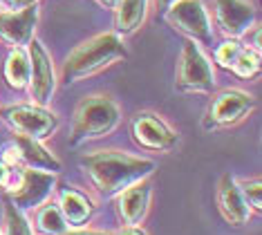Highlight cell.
Returning <instances> with one entry per match:
<instances>
[{"instance_id":"6da1fadb","label":"cell","mask_w":262,"mask_h":235,"mask_svg":"<svg viewBox=\"0 0 262 235\" xmlns=\"http://www.w3.org/2000/svg\"><path fill=\"white\" fill-rule=\"evenodd\" d=\"M81 166L90 175L92 184L97 186L101 195L110 197L126 190L130 184L141 182L146 175H150L155 161L139 159V157L126 153H117V150H105V153L81 157Z\"/></svg>"},{"instance_id":"7a4b0ae2","label":"cell","mask_w":262,"mask_h":235,"mask_svg":"<svg viewBox=\"0 0 262 235\" xmlns=\"http://www.w3.org/2000/svg\"><path fill=\"white\" fill-rule=\"evenodd\" d=\"M123 56H126V50H123L117 34L94 36L88 43L79 45L68 56V61L63 65V78L68 83H74L83 76L103 70L105 65H110L112 61L123 58Z\"/></svg>"},{"instance_id":"3957f363","label":"cell","mask_w":262,"mask_h":235,"mask_svg":"<svg viewBox=\"0 0 262 235\" xmlns=\"http://www.w3.org/2000/svg\"><path fill=\"white\" fill-rule=\"evenodd\" d=\"M119 123V108L108 96H88L81 101L74 114V128L70 143H81L88 139H97L115 130Z\"/></svg>"},{"instance_id":"277c9868","label":"cell","mask_w":262,"mask_h":235,"mask_svg":"<svg viewBox=\"0 0 262 235\" xmlns=\"http://www.w3.org/2000/svg\"><path fill=\"white\" fill-rule=\"evenodd\" d=\"M213 83H215L213 81V70L206 56L195 45V40H188L182 47L180 58H177L175 86L184 92H211Z\"/></svg>"},{"instance_id":"5b68a950","label":"cell","mask_w":262,"mask_h":235,"mask_svg":"<svg viewBox=\"0 0 262 235\" xmlns=\"http://www.w3.org/2000/svg\"><path fill=\"white\" fill-rule=\"evenodd\" d=\"M3 117L18 135L36 141L50 137L58 125L54 114L43 110L40 105H11L3 110Z\"/></svg>"},{"instance_id":"8992f818","label":"cell","mask_w":262,"mask_h":235,"mask_svg":"<svg viewBox=\"0 0 262 235\" xmlns=\"http://www.w3.org/2000/svg\"><path fill=\"white\" fill-rule=\"evenodd\" d=\"M166 20L193 40L211 43V23L200 0H177L168 7Z\"/></svg>"},{"instance_id":"52a82bcc","label":"cell","mask_w":262,"mask_h":235,"mask_svg":"<svg viewBox=\"0 0 262 235\" xmlns=\"http://www.w3.org/2000/svg\"><path fill=\"white\" fill-rule=\"evenodd\" d=\"M29 92L38 105H45L54 94V70L50 56L38 40H29Z\"/></svg>"},{"instance_id":"ba28073f","label":"cell","mask_w":262,"mask_h":235,"mask_svg":"<svg viewBox=\"0 0 262 235\" xmlns=\"http://www.w3.org/2000/svg\"><path fill=\"white\" fill-rule=\"evenodd\" d=\"M253 108V96L240 90H226L213 99L211 108L206 112V128H215V125H229L240 121L247 112Z\"/></svg>"},{"instance_id":"9c48e42d","label":"cell","mask_w":262,"mask_h":235,"mask_svg":"<svg viewBox=\"0 0 262 235\" xmlns=\"http://www.w3.org/2000/svg\"><path fill=\"white\" fill-rule=\"evenodd\" d=\"M133 135L137 143H141L144 148L150 150H166L172 148L177 141V135L166 125L162 119H157L155 114H137L133 119Z\"/></svg>"},{"instance_id":"30bf717a","label":"cell","mask_w":262,"mask_h":235,"mask_svg":"<svg viewBox=\"0 0 262 235\" xmlns=\"http://www.w3.org/2000/svg\"><path fill=\"white\" fill-rule=\"evenodd\" d=\"M36 20H38L36 5L23 11H0V38L16 47L27 45L34 36Z\"/></svg>"},{"instance_id":"8fae6325","label":"cell","mask_w":262,"mask_h":235,"mask_svg":"<svg viewBox=\"0 0 262 235\" xmlns=\"http://www.w3.org/2000/svg\"><path fill=\"white\" fill-rule=\"evenodd\" d=\"M54 173H43L38 168H27L23 170V184L18 193H14V204L23 208H32L38 206L47 195L54 188Z\"/></svg>"},{"instance_id":"7c38bea8","label":"cell","mask_w":262,"mask_h":235,"mask_svg":"<svg viewBox=\"0 0 262 235\" xmlns=\"http://www.w3.org/2000/svg\"><path fill=\"white\" fill-rule=\"evenodd\" d=\"M7 157L11 161L20 159L25 161L29 168H38V170H61V161L56 159V157H52V153H47V150L40 146L36 139H29V137H23L18 135L14 141L7 146Z\"/></svg>"},{"instance_id":"4fadbf2b","label":"cell","mask_w":262,"mask_h":235,"mask_svg":"<svg viewBox=\"0 0 262 235\" xmlns=\"http://www.w3.org/2000/svg\"><path fill=\"white\" fill-rule=\"evenodd\" d=\"M217 206L220 213L226 222H231L233 226H242L249 220V204L244 200L240 186L235 184V179L231 175H224L217 184Z\"/></svg>"},{"instance_id":"5bb4252c","label":"cell","mask_w":262,"mask_h":235,"mask_svg":"<svg viewBox=\"0 0 262 235\" xmlns=\"http://www.w3.org/2000/svg\"><path fill=\"white\" fill-rule=\"evenodd\" d=\"M215 16L224 34L240 36L253 23V7L244 0H215Z\"/></svg>"},{"instance_id":"9a60e30c","label":"cell","mask_w":262,"mask_h":235,"mask_svg":"<svg viewBox=\"0 0 262 235\" xmlns=\"http://www.w3.org/2000/svg\"><path fill=\"white\" fill-rule=\"evenodd\" d=\"M148 204H150V184L148 182H135L126 190H121L119 197V215L128 226H137L144 220Z\"/></svg>"},{"instance_id":"2e32d148","label":"cell","mask_w":262,"mask_h":235,"mask_svg":"<svg viewBox=\"0 0 262 235\" xmlns=\"http://www.w3.org/2000/svg\"><path fill=\"white\" fill-rule=\"evenodd\" d=\"M61 213L65 222L74 226H81L83 222L92 215V204L85 195H81L79 190L74 188H65L61 193Z\"/></svg>"},{"instance_id":"e0dca14e","label":"cell","mask_w":262,"mask_h":235,"mask_svg":"<svg viewBox=\"0 0 262 235\" xmlns=\"http://www.w3.org/2000/svg\"><path fill=\"white\" fill-rule=\"evenodd\" d=\"M146 3L148 0H119L117 7V29L121 34H130L141 25L146 16Z\"/></svg>"},{"instance_id":"ac0fdd59","label":"cell","mask_w":262,"mask_h":235,"mask_svg":"<svg viewBox=\"0 0 262 235\" xmlns=\"http://www.w3.org/2000/svg\"><path fill=\"white\" fill-rule=\"evenodd\" d=\"M5 76H7L9 86H14L18 90L25 88L29 83V58L25 56V52L18 50V47L9 54L7 65H5Z\"/></svg>"},{"instance_id":"d6986e66","label":"cell","mask_w":262,"mask_h":235,"mask_svg":"<svg viewBox=\"0 0 262 235\" xmlns=\"http://www.w3.org/2000/svg\"><path fill=\"white\" fill-rule=\"evenodd\" d=\"M38 228H40V233H45V235H61V233H65V218H63L61 208L47 206L45 210H40Z\"/></svg>"},{"instance_id":"ffe728a7","label":"cell","mask_w":262,"mask_h":235,"mask_svg":"<svg viewBox=\"0 0 262 235\" xmlns=\"http://www.w3.org/2000/svg\"><path fill=\"white\" fill-rule=\"evenodd\" d=\"M5 220H7V235H34L27 220L23 218L20 208L14 202L5 204Z\"/></svg>"},{"instance_id":"44dd1931","label":"cell","mask_w":262,"mask_h":235,"mask_svg":"<svg viewBox=\"0 0 262 235\" xmlns=\"http://www.w3.org/2000/svg\"><path fill=\"white\" fill-rule=\"evenodd\" d=\"M233 70H235L240 76H253L255 72L260 70V58H258V54H253V52H249V50H242L240 54H237L235 63H233Z\"/></svg>"},{"instance_id":"7402d4cb","label":"cell","mask_w":262,"mask_h":235,"mask_svg":"<svg viewBox=\"0 0 262 235\" xmlns=\"http://www.w3.org/2000/svg\"><path fill=\"white\" fill-rule=\"evenodd\" d=\"M242 52L240 43H235V40H229V43H224L222 47L217 50V63L222 65V68H233L237 54Z\"/></svg>"},{"instance_id":"603a6c76","label":"cell","mask_w":262,"mask_h":235,"mask_svg":"<svg viewBox=\"0 0 262 235\" xmlns=\"http://www.w3.org/2000/svg\"><path fill=\"white\" fill-rule=\"evenodd\" d=\"M240 190H242V195H244V200H247L249 206H253V208H260L262 206V200H260L262 186H260L258 179H253V182H247Z\"/></svg>"},{"instance_id":"cb8c5ba5","label":"cell","mask_w":262,"mask_h":235,"mask_svg":"<svg viewBox=\"0 0 262 235\" xmlns=\"http://www.w3.org/2000/svg\"><path fill=\"white\" fill-rule=\"evenodd\" d=\"M155 3H157V7H159V9H168L172 3H177V0H155Z\"/></svg>"},{"instance_id":"d4e9b609","label":"cell","mask_w":262,"mask_h":235,"mask_svg":"<svg viewBox=\"0 0 262 235\" xmlns=\"http://www.w3.org/2000/svg\"><path fill=\"white\" fill-rule=\"evenodd\" d=\"M61 235H108V233H97V231H79V233H61Z\"/></svg>"},{"instance_id":"484cf974","label":"cell","mask_w":262,"mask_h":235,"mask_svg":"<svg viewBox=\"0 0 262 235\" xmlns=\"http://www.w3.org/2000/svg\"><path fill=\"white\" fill-rule=\"evenodd\" d=\"M5 182H7V168L0 164V186H5Z\"/></svg>"},{"instance_id":"4316f807","label":"cell","mask_w":262,"mask_h":235,"mask_svg":"<svg viewBox=\"0 0 262 235\" xmlns=\"http://www.w3.org/2000/svg\"><path fill=\"white\" fill-rule=\"evenodd\" d=\"M119 235H146L144 231H137V228H128V231H121Z\"/></svg>"},{"instance_id":"83f0119b","label":"cell","mask_w":262,"mask_h":235,"mask_svg":"<svg viewBox=\"0 0 262 235\" xmlns=\"http://www.w3.org/2000/svg\"><path fill=\"white\" fill-rule=\"evenodd\" d=\"M34 0H11V5H14V7H23V5H32Z\"/></svg>"},{"instance_id":"f1b7e54d","label":"cell","mask_w":262,"mask_h":235,"mask_svg":"<svg viewBox=\"0 0 262 235\" xmlns=\"http://www.w3.org/2000/svg\"><path fill=\"white\" fill-rule=\"evenodd\" d=\"M99 3L108 5V7H117V3H119V0H99Z\"/></svg>"}]
</instances>
